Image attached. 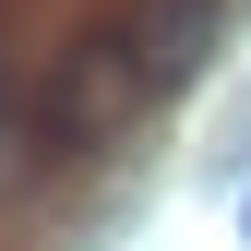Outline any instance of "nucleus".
Listing matches in <instances>:
<instances>
[{"mask_svg": "<svg viewBox=\"0 0 251 251\" xmlns=\"http://www.w3.org/2000/svg\"><path fill=\"white\" fill-rule=\"evenodd\" d=\"M215 24H227V0H120V48H132L144 96H179V84L203 72Z\"/></svg>", "mask_w": 251, "mask_h": 251, "instance_id": "2", "label": "nucleus"}, {"mask_svg": "<svg viewBox=\"0 0 251 251\" xmlns=\"http://www.w3.org/2000/svg\"><path fill=\"white\" fill-rule=\"evenodd\" d=\"M239 239H251V215H239Z\"/></svg>", "mask_w": 251, "mask_h": 251, "instance_id": "3", "label": "nucleus"}, {"mask_svg": "<svg viewBox=\"0 0 251 251\" xmlns=\"http://www.w3.org/2000/svg\"><path fill=\"white\" fill-rule=\"evenodd\" d=\"M132 108H144V72H132V48H120V24H96V36L60 48V72L36 96V144L48 155H108L132 132Z\"/></svg>", "mask_w": 251, "mask_h": 251, "instance_id": "1", "label": "nucleus"}]
</instances>
